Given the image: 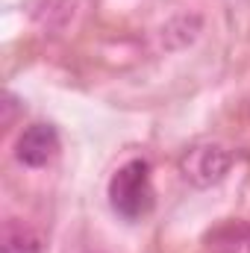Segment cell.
<instances>
[{"label": "cell", "mask_w": 250, "mask_h": 253, "mask_svg": "<svg viewBox=\"0 0 250 253\" xmlns=\"http://www.w3.org/2000/svg\"><path fill=\"white\" fill-rule=\"evenodd\" d=\"M233 165V153L218 144V141H200L194 147H188L180 159V174L183 180L197 186V189H209L215 183H221L227 177Z\"/></svg>", "instance_id": "7a4b0ae2"}, {"label": "cell", "mask_w": 250, "mask_h": 253, "mask_svg": "<svg viewBox=\"0 0 250 253\" xmlns=\"http://www.w3.org/2000/svg\"><path fill=\"white\" fill-rule=\"evenodd\" d=\"M153 180L144 159L124 162L109 180V206L124 221H141L153 209Z\"/></svg>", "instance_id": "6da1fadb"}, {"label": "cell", "mask_w": 250, "mask_h": 253, "mask_svg": "<svg viewBox=\"0 0 250 253\" xmlns=\"http://www.w3.org/2000/svg\"><path fill=\"white\" fill-rule=\"evenodd\" d=\"M59 153V132L50 124H33L27 126L15 144V156L27 168H42Z\"/></svg>", "instance_id": "3957f363"}, {"label": "cell", "mask_w": 250, "mask_h": 253, "mask_svg": "<svg viewBox=\"0 0 250 253\" xmlns=\"http://www.w3.org/2000/svg\"><path fill=\"white\" fill-rule=\"evenodd\" d=\"M0 253H42V239L30 227L9 221L0 236Z\"/></svg>", "instance_id": "277c9868"}]
</instances>
